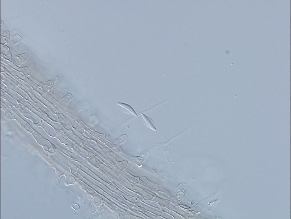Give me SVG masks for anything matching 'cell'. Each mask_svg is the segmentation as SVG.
I'll return each instance as SVG.
<instances>
[{"label":"cell","mask_w":291,"mask_h":219,"mask_svg":"<svg viewBox=\"0 0 291 219\" xmlns=\"http://www.w3.org/2000/svg\"><path fill=\"white\" fill-rule=\"evenodd\" d=\"M118 105L124 108L125 111H127V113L132 114L135 116H137V115L136 111L131 106L125 103H117Z\"/></svg>","instance_id":"6da1fadb"},{"label":"cell","mask_w":291,"mask_h":219,"mask_svg":"<svg viewBox=\"0 0 291 219\" xmlns=\"http://www.w3.org/2000/svg\"><path fill=\"white\" fill-rule=\"evenodd\" d=\"M142 117L143 118L144 123H145V124L147 126L150 128L151 129L153 130H156L155 127H154V124H153L154 123L153 122H152L153 120L152 119L148 117L144 114H142Z\"/></svg>","instance_id":"7a4b0ae2"}]
</instances>
